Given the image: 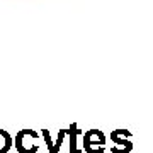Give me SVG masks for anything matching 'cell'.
I'll return each instance as SVG.
<instances>
[{"instance_id": "1", "label": "cell", "mask_w": 153, "mask_h": 153, "mask_svg": "<svg viewBox=\"0 0 153 153\" xmlns=\"http://www.w3.org/2000/svg\"><path fill=\"white\" fill-rule=\"evenodd\" d=\"M10 145H12V138L9 136V133L0 129V153H7L10 150Z\"/></svg>"}]
</instances>
